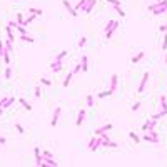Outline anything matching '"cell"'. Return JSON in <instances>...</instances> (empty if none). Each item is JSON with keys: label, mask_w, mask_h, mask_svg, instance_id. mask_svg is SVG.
Instances as JSON below:
<instances>
[{"label": "cell", "mask_w": 167, "mask_h": 167, "mask_svg": "<svg viewBox=\"0 0 167 167\" xmlns=\"http://www.w3.org/2000/svg\"><path fill=\"white\" fill-rule=\"evenodd\" d=\"M67 54H69L67 50H62L60 54H57V55H55V58H54V60H55V62H62V60H64V57H67Z\"/></svg>", "instance_id": "20"}, {"label": "cell", "mask_w": 167, "mask_h": 167, "mask_svg": "<svg viewBox=\"0 0 167 167\" xmlns=\"http://www.w3.org/2000/svg\"><path fill=\"white\" fill-rule=\"evenodd\" d=\"M40 84H42V85H45V87H50V85H52V80H50V79H45V77H42V79H40Z\"/></svg>", "instance_id": "34"}, {"label": "cell", "mask_w": 167, "mask_h": 167, "mask_svg": "<svg viewBox=\"0 0 167 167\" xmlns=\"http://www.w3.org/2000/svg\"><path fill=\"white\" fill-rule=\"evenodd\" d=\"M117 27H119V22L117 20H109L107 24H105V27H104V32H105V38H112V35H114V32L117 30Z\"/></svg>", "instance_id": "2"}, {"label": "cell", "mask_w": 167, "mask_h": 167, "mask_svg": "<svg viewBox=\"0 0 167 167\" xmlns=\"http://www.w3.org/2000/svg\"><path fill=\"white\" fill-rule=\"evenodd\" d=\"M50 70L54 72V74H58V72L62 70V62H55V60H52V64H50Z\"/></svg>", "instance_id": "13"}, {"label": "cell", "mask_w": 167, "mask_h": 167, "mask_svg": "<svg viewBox=\"0 0 167 167\" xmlns=\"http://www.w3.org/2000/svg\"><path fill=\"white\" fill-rule=\"evenodd\" d=\"M62 4H64V7H65V10H67L69 13H70L72 17H77V15H79V13H77V10H75V8L72 7V4L69 2V0H64Z\"/></svg>", "instance_id": "11"}, {"label": "cell", "mask_w": 167, "mask_h": 167, "mask_svg": "<svg viewBox=\"0 0 167 167\" xmlns=\"http://www.w3.org/2000/svg\"><path fill=\"white\" fill-rule=\"evenodd\" d=\"M162 50H167V33H164V42H162Z\"/></svg>", "instance_id": "42"}, {"label": "cell", "mask_w": 167, "mask_h": 167, "mask_svg": "<svg viewBox=\"0 0 167 167\" xmlns=\"http://www.w3.org/2000/svg\"><path fill=\"white\" fill-rule=\"evenodd\" d=\"M109 4H112V7H114V10H119V8H122L120 7V0H107Z\"/></svg>", "instance_id": "26"}, {"label": "cell", "mask_w": 167, "mask_h": 167, "mask_svg": "<svg viewBox=\"0 0 167 167\" xmlns=\"http://www.w3.org/2000/svg\"><path fill=\"white\" fill-rule=\"evenodd\" d=\"M29 10H30V13H32V15H37V17H40L42 13H44V12H42V8H33V7H30Z\"/></svg>", "instance_id": "27"}, {"label": "cell", "mask_w": 167, "mask_h": 167, "mask_svg": "<svg viewBox=\"0 0 167 167\" xmlns=\"http://www.w3.org/2000/svg\"><path fill=\"white\" fill-rule=\"evenodd\" d=\"M2 114H4V109H0V117H2Z\"/></svg>", "instance_id": "47"}, {"label": "cell", "mask_w": 167, "mask_h": 167, "mask_svg": "<svg viewBox=\"0 0 167 167\" xmlns=\"http://www.w3.org/2000/svg\"><path fill=\"white\" fill-rule=\"evenodd\" d=\"M4 44H5V50H8V52H12V50H13V42L12 40H8V38H7Z\"/></svg>", "instance_id": "28"}, {"label": "cell", "mask_w": 167, "mask_h": 167, "mask_svg": "<svg viewBox=\"0 0 167 167\" xmlns=\"http://www.w3.org/2000/svg\"><path fill=\"white\" fill-rule=\"evenodd\" d=\"M20 40L22 42H29V44H35V38L29 37V35H20Z\"/></svg>", "instance_id": "31"}, {"label": "cell", "mask_w": 167, "mask_h": 167, "mask_svg": "<svg viewBox=\"0 0 167 167\" xmlns=\"http://www.w3.org/2000/svg\"><path fill=\"white\" fill-rule=\"evenodd\" d=\"M112 127H114L112 124H105V125H102V127H99V129L95 130V135H102V134H107L109 130H112Z\"/></svg>", "instance_id": "12"}, {"label": "cell", "mask_w": 167, "mask_h": 167, "mask_svg": "<svg viewBox=\"0 0 167 167\" xmlns=\"http://www.w3.org/2000/svg\"><path fill=\"white\" fill-rule=\"evenodd\" d=\"M79 72H82V65H80V62H79V64H77V65L74 67V70H72V74L75 75V74H79Z\"/></svg>", "instance_id": "39"}, {"label": "cell", "mask_w": 167, "mask_h": 167, "mask_svg": "<svg viewBox=\"0 0 167 167\" xmlns=\"http://www.w3.org/2000/svg\"><path fill=\"white\" fill-rule=\"evenodd\" d=\"M0 144H2V146H4V144H7V139L2 137V135H0Z\"/></svg>", "instance_id": "46"}, {"label": "cell", "mask_w": 167, "mask_h": 167, "mask_svg": "<svg viewBox=\"0 0 167 167\" xmlns=\"http://www.w3.org/2000/svg\"><path fill=\"white\" fill-rule=\"evenodd\" d=\"M15 129L18 130V132H20V134H24V127H22L20 124H15Z\"/></svg>", "instance_id": "45"}, {"label": "cell", "mask_w": 167, "mask_h": 167, "mask_svg": "<svg viewBox=\"0 0 167 167\" xmlns=\"http://www.w3.org/2000/svg\"><path fill=\"white\" fill-rule=\"evenodd\" d=\"M87 107H94V95H87Z\"/></svg>", "instance_id": "37"}, {"label": "cell", "mask_w": 167, "mask_h": 167, "mask_svg": "<svg viewBox=\"0 0 167 167\" xmlns=\"http://www.w3.org/2000/svg\"><path fill=\"white\" fill-rule=\"evenodd\" d=\"M4 62H5V65H10V52L8 50H5V54H4Z\"/></svg>", "instance_id": "33"}, {"label": "cell", "mask_w": 167, "mask_h": 167, "mask_svg": "<svg viewBox=\"0 0 167 167\" xmlns=\"http://www.w3.org/2000/svg\"><path fill=\"white\" fill-rule=\"evenodd\" d=\"M85 44H87V37H85V35H82V37L79 38V44H77V47H79V49H84V47H85Z\"/></svg>", "instance_id": "25"}, {"label": "cell", "mask_w": 167, "mask_h": 167, "mask_svg": "<svg viewBox=\"0 0 167 167\" xmlns=\"http://www.w3.org/2000/svg\"><path fill=\"white\" fill-rule=\"evenodd\" d=\"M60 114H62V109H60V107L54 109V115H52V122H50V125H52V127H55V125L58 124V119H60Z\"/></svg>", "instance_id": "9"}, {"label": "cell", "mask_w": 167, "mask_h": 167, "mask_svg": "<svg viewBox=\"0 0 167 167\" xmlns=\"http://www.w3.org/2000/svg\"><path fill=\"white\" fill-rule=\"evenodd\" d=\"M149 77H150V75H149V72H146V74L142 75V80H140V84H139V89H137V90H139V94H142V92L146 90L147 82H149Z\"/></svg>", "instance_id": "6"}, {"label": "cell", "mask_w": 167, "mask_h": 167, "mask_svg": "<svg viewBox=\"0 0 167 167\" xmlns=\"http://www.w3.org/2000/svg\"><path fill=\"white\" fill-rule=\"evenodd\" d=\"M15 22H17V24H18V25H24L25 18H24V15H22L20 12H18V13H17V15H15Z\"/></svg>", "instance_id": "30"}, {"label": "cell", "mask_w": 167, "mask_h": 167, "mask_svg": "<svg viewBox=\"0 0 167 167\" xmlns=\"http://www.w3.org/2000/svg\"><path fill=\"white\" fill-rule=\"evenodd\" d=\"M114 92L110 90V89H109V90H104V92H99V94H97V97H99V99H105V97H110L112 95Z\"/></svg>", "instance_id": "21"}, {"label": "cell", "mask_w": 167, "mask_h": 167, "mask_svg": "<svg viewBox=\"0 0 167 167\" xmlns=\"http://www.w3.org/2000/svg\"><path fill=\"white\" fill-rule=\"evenodd\" d=\"M142 140L146 142H154V144H159L160 142V139H159V134L155 132V130H149V132H144V135H142Z\"/></svg>", "instance_id": "3"}, {"label": "cell", "mask_w": 167, "mask_h": 167, "mask_svg": "<svg viewBox=\"0 0 167 167\" xmlns=\"http://www.w3.org/2000/svg\"><path fill=\"white\" fill-rule=\"evenodd\" d=\"M72 77H74V74H72V72H69V74L65 75V79H64V87H69V85H70V80H72Z\"/></svg>", "instance_id": "19"}, {"label": "cell", "mask_w": 167, "mask_h": 167, "mask_svg": "<svg viewBox=\"0 0 167 167\" xmlns=\"http://www.w3.org/2000/svg\"><path fill=\"white\" fill-rule=\"evenodd\" d=\"M33 18H37V17H35V15H32V17H27V18H25V22H24V27H27V25H29V24H32V22H33Z\"/></svg>", "instance_id": "36"}, {"label": "cell", "mask_w": 167, "mask_h": 167, "mask_svg": "<svg viewBox=\"0 0 167 167\" xmlns=\"http://www.w3.org/2000/svg\"><path fill=\"white\" fill-rule=\"evenodd\" d=\"M159 104H160V110L159 112L162 114V115H167V97L160 95L159 97Z\"/></svg>", "instance_id": "7"}, {"label": "cell", "mask_w": 167, "mask_h": 167, "mask_svg": "<svg viewBox=\"0 0 167 167\" xmlns=\"http://www.w3.org/2000/svg\"><path fill=\"white\" fill-rule=\"evenodd\" d=\"M15 30H18V35H27V32H29V30H27V27H24V25H18Z\"/></svg>", "instance_id": "32"}, {"label": "cell", "mask_w": 167, "mask_h": 167, "mask_svg": "<svg viewBox=\"0 0 167 167\" xmlns=\"http://www.w3.org/2000/svg\"><path fill=\"white\" fill-rule=\"evenodd\" d=\"M33 94H35V99H40V95H42V90H40V87H38V85H37V87H35V89H33Z\"/></svg>", "instance_id": "38"}, {"label": "cell", "mask_w": 167, "mask_h": 167, "mask_svg": "<svg viewBox=\"0 0 167 167\" xmlns=\"http://www.w3.org/2000/svg\"><path fill=\"white\" fill-rule=\"evenodd\" d=\"M5 32H7V38H8V40L13 42V29H12V27H8V25H7V27H5Z\"/></svg>", "instance_id": "23"}, {"label": "cell", "mask_w": 167, "mask_h": 167, "mask_svg": "<svg viewBox=\"0 0 167 167\" xmlns=\"http://www.w3.org/2000/svg\"><path fill=\"white\" fill-rule=\"evenodd\" d=\"M149 12H152L154 15H162V13H167V0H160V2H155V4H150Z\"/></svg>", "instance_id": "1"}, {"label": "cell", "mask_w": 167, "mask_h": 167, "mask_svg": "<svg viewBox=\"0 0 167 167\" xmlns=\"http://www.w3.org/2000/svg\"><path fill=\"white\" fill-rule=\"evenodd\" d=\"M13 104H15V97H4V99L0 100V109L7 110V109L12 107Z\"/></svg>", "instance_id": "5"}, {"label": "cell", "mask_w": 167, "mask_h": 167, "mask_svg": "<svg viewBox=\"0 0 167 167\" xmlns=\"http://www.w3.org/2000/svg\"><path fill=\"white\" fill-rule=\"evenodd\" d=\"M4 77H5V79H7V80H10V77H12V69H10V67H8V65H5Z\"/></svg>", "instance_id": "24"}, {"label": "cell", "mask_w": 167, "mask_h": 167, "mask_svg": "<svg viewBox=\"0 0 167 167\" xmlns=\"http://www.w3.org/2000/svg\"><path fill=\"white\" fill-rule=\"evenodd\" d=\"M85 115H87V110H85V109H80L79 114H77V120H75V125H77V127H80V125L84 124V120H85Z\"/></svg>", "instance_id": "8"}, {"label": "cell", "mask_w": 167, "mask_h": 167, "mask_svg": "<svg viewBox=\"0 0 167 167\" xmlns=\"http://www.w3.org/2000/svg\"><path fill=\"white\" fill-rule=\"evenodd\" d=\"M42 157L44 159H54V154L49 152V150H42Z\"/></svg>", "instance_id": "35"}, {"label": "cell", "mask_w": 167, "mask_h": 167, "mask_svg": "<svg viewBox=\"0 0 167 167\" xmlns=\"http://www.w3.org/2000/svg\"><path fill=\"white\" fill-rule=\"evenodd\" d=\"M164 62H166V64H167V54H166V57H164Z\"/></svg>", "instance_id": "48"}, {"label": "cell", "mask_w": 167, "mask_h": 167, "mask_svg": "<svg viewBox=\"0 0 167 167\" xmlns=\"http://www.w3.org/2000/svg\"><path fill=\"white\" fill-rule=\"evenodd\" d=\"M18 102H20V105L25 109V110H32V105H30L29 102H27V100L24 99V97H20V99H18Z\"/></svg>", "instance_id": "17"}, {"label": "cell", "mask_w": 167, "mask_h": 167, "mask_svg": "<svg viewBox=\"0 0 167 167\" xmlns=\"http://www.w3.org/2000/svg\"><path fill=\"white\" fill-rule=\"evenodd\" d=\"M95 5H97V0H87V5L84 7L82 12L85 13V15H89V13H90L92 10H94V7H95Z\"/></svg>", "instance_id": "10"}, {"label": "cell", "mask_w": 167, "mask_h": 167, "mask_svg": "<svg viewBox=\"0 0 167 167\" xmlns=\"http://www.w3.org/2000/svg\"><path fill=\"white\" fill-rule=\"evenodd\" d=\"M157 2H160V0H157Z\"/></svg>", "instance_id": "49"}, {"label": "cell", "mask_w": 167, "mask_h": 167, "mask_svg": "<svg viewBox=\"0 0 167 167\" xmlns=\"http://www.w3.org/2000/svg\"><path fill=\"white\" fill-rule=\"evenodd\" d=\"M80 65H82V72L87 74V70H89V57L87 55H82V57H80Z\"/></svg>", "instance_id": "14"}, {"label": "cell", "mask_w": 167, "mask_h": 167, "mask_svg": "<svg viewBox=\"0 0 167 167\" xmlns=\"http://www.w3.org/2000/svg\"><path fill=\"white\" fill-rule=\"evenodd\" d=\"M117 82H119V75L114 74L112 77H110V90H112V92L117 90Z\"/></svg>", "instance_id": "15"}, {"label": "cell", "mask_w": 167, "mask_h": 167, "mask_svg": "<svg viewBox=\"0 0 167 167\" xmlns=\"http://www.w3.org/2000/svg\"><path fill=\"white\" fill-rule=\"evenodd\" d=\"M85 5H87V0H79V2H77V4H75V10H77V12H79V10H84V7H85Z\"/></svg>", "instance_id": "18"}, {"label": "cell", "mask_w": 167, "mask_h": 167, "mask_svg": "<svg viewBox=\"0 0 167 167\" xmlns=\"http://www.w3.org/2000/svg\"><path fill=\"white\" fill-rule=\"evenodd\" d=\"M144 55H146V54H144V52H139V54H135V55H134V57H132V64H137V62H140L142 58H144Z\"/></svg>", "instance_id": "22"}, {"label": "cell", "mask_w": 167, "mask_h": 167, "mask_svg": "<svg viewBox=\"0 0 167 167\" xmlns=\"http://www.w3.org/2000/svg\"><path fill=\"white\" fill-rule=\"evenodd\" d=\"M4 54H5V44L0 40V57H4Z\"/></svg>", "instance_id": "40"}, {"label": "cell", "mask_w": 167, "mask_h": 167, "mask_svg": "<svg viewBox=\"0 0 167 167\" xmlns=\"http://www.w3.org/2000/svg\"><path fill=\"white\" fill-rule=\"evenodd\" d=\"M139 109H140V102H135V104L132 105V109H130V110H132V112H137Z\"/></svg>", "instance_id": "41"}, {"label": "cell", "mask_w": 167, "mask_h": 167, "mask_svg": "<svg viewBox=\"0 0 167 167\" xmlns=\"http://www.w3.org/2000/svg\"><path fill=\"white\" fill-rule=\"evenodd\" d=\"M7 25H8V27H12V29H17V27H18V24H17L15 20H10Z\"/></svg>", "instance_id": "43"}, {"label": "cell", "mask_w": 167, "mask_h": 167, "mask_svg": "<svg viewBox=\"0 0 167 167\" xmlns=\"http://www.w3.org/2000/svg\"><path fill=\"white\" fill-rule=\"evenodd\" d=\"M155 125H157V120H154V119H149V120H146L144 124H142V132H149V130H155Z\"/></svg>", "instance_id": "4"}, {"label": "cell", "mask_w": 167, "mask_h": 167, "mask_svg": "<svg viewBox=\"0 0 167 167\" xmlns=\"http://www.w3.org/2000/svg\"><path fill=\"white\" fill-rule=\"evenodd\" d=\"M159 30H160V32H164V33H167V24L160 25V27H159Z\"/></svg>", "instance_id": "44"}, {"label": "cell", "mask_w": 167, "mask_h": 167, "mask_svg": "<svg viewBox=\"0 0 167 167\" xmlns=\"http://www.w3.org/2000/svg\"><path fill=\"white\" fill-rule=\"evenodd\" d=\"M42 167H58V166H57V162H55V159H44Z\"/></svg>", "instance_id": "16"}, {"label": "cell", "mask_w": 167, "mask_h": 167, "mask_svg": "<svg viewBox=\"0 0 167 167\" xmlns=\"http://www.w3.org/2000/svg\"><path fill=\"white\" fill-rule=\"evenodd\" d=\"M129 137L132 139V140L135 142V144H140V137H139V135H137L135 132H129Z\"/></svg>", "instance_id": "29"}]
</instances>
